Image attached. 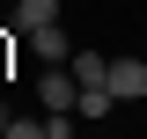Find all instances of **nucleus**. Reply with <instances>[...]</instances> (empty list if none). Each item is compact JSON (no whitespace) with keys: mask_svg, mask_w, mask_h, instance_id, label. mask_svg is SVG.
<instances>
[{"mask_svg":"<svg viewBox=\"0 0 147 139\" xmlns=\"http://www.w3.org/2000/svg\"><path fill=\"white\" fill-rule=\"evenodd\" d=\"M44 22H59V0H15V7H7V29H15V37L44 29Z\"/></svg>","mask_w":147,"mask_h":139,"instance_id":"20e7f679","label":"nucleus"},{"mask_svg":"<svg viewBox=\"0 0 147 139\" xmlns=\"http://www.w3.org/2000/svg\"><path fill=\"white\" fill-rule=\"evenodd\" d=\"M0 139H7V124H0Z\"/></svg>","mask_w":147,"mask_h":139,"instance_id":"9b49d317","label":"nucleus"},{"mask_svg":"<svg viewBox=\"0 0 147 139\" xmlns=\"http://www.w3.org/2000/svg\"><path fill=\"white\" fill-rule=\"evenodd\" d=\"M22 44H30V59H37V66H66V59H74V44H66V29H59V22H44V29H30Z\"/></svg>","mask_w":147,"mask_h":139,"instance_id":"f03ea898","label":"nucleus"},{"mask_svg":"<svg viewBox=\"0 0 147 139\" xmlns=\"http://www.w3.org/2000/svg\"><path fill=\"white\" fill-rule=\"evenodd\" d=\"M44 139H74V110H44Z\"/></svg>","mask_w":147,"mask_h":139,"instance_id":"0eeeda50","label":"nucleus"},{"mask_svg":"<svg viewBox=\"0 0 147 139\" xmlns=\"http://www.w3.org/2000/svg\"><path fill=\"white\" fill-rule=\"evenodd\" d=\"M110 95H118V103H140L147 95V59H110Z\"/></svg>","mask_w":147,"mask_h":139,"instance_id":"7ed1b4c3","label":"nucleus"},{"mask_svg":"<svg viewBox=\"0 0 147 139\" xmlns=\"http://www.w3.org/2000/svg\"><path fill=\"white\" fill-rule=\"evenodd\" d=\"M37 103H44V110H74V103H81V81H74V66H44V81H37Z\"/></svg>","mask_w":147,"mask_h":139,"instance_id":"f257e3e1","label":"nucleus"},{"mask_svg":"<svg viewBox=\"0 0 147 139\" xmlns=\"http://www.w3.org/2000/svg\"><path fill=\"white\" fill-rule=\"evenodd\" d=\"M7 66H15V29L0 22V81H7Z\"/></svg>","mask_w":147,"mask_h":139,"instance_id":"6e6552de","label":"nucleus"},{"mask_svg":"<svg viewBox=\"0 0 147 139\" xmlns=\"http://www.w3.org/2000/svg\"><path fill=\"white\" fill-rule=\"evenodd\" d=\"M66 66H74V81H81V88H103V81H110V59H103V51H74Z\"/></svg>","mask_w":147,"mask_h":139,"instance_id":"39448f33","label":"nucleus"},{"mask_svg":"<svg viewBox=\"0 0 147 139\" xmlns=\"http://www.w3.org/2000/svg\"><path fill=\"white\" fill-rule=\"evenodd\" d=\"M7 139H44V124H30V117H7Z\"/></svg>","mask_w":147,"mask_h":139,"instance_id":"1a4fd4ad","label":"nucleus"},{"mask_svg":"<svg viewBox=\"0 0 147 139\" xmlns=\"http://www.w3.org/2000/svg\"><path fill=\"white\" fill-rule=\"evenodd\" d=\"M0 15H7V0H0Z\"/></svg>","mask_w":147,"mask_h":139,"instance_id":"9d476101","label":"nucleus"},{"mask_svg":"<svg viewBox=\"0 0 147 139\" xmlns=\"http://www.w3.org/2000/svg\"><path fill=\"white\" fill-rule=\"evenodd\" d=\"M110 110H118V95H110V88H81V103H74V117H110Z\"/></svg>","mask_w":147,"mask_h":139,"instance_id":"423d86ee","label":"nucleus"}]
</instances>
